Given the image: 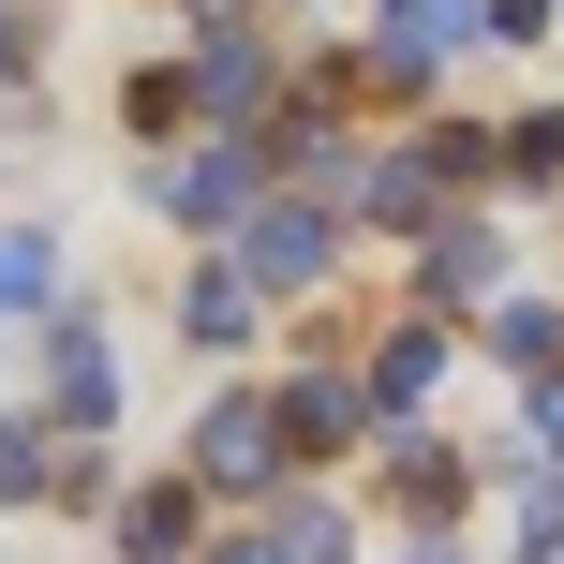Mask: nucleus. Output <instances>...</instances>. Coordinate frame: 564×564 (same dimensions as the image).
Returning a JSON list of instances; mask_svg holds the SVG:
<instances>
[{
  "instance_id": "obj_6",
  "label": "nucleus",
  "mask_w": 564,
  "mask_h": 564,
  "mask_svg": "<svg viewBox=\"0 0 564 564\" xmlns=\"http://www.w3.org/2000/svg\"><path fill=\"white\" fill-rule=\"evenodd\" d=\"M119 550H134V564H178V550H194V506H178V490H149V506L119 520Z\"/></svg>"
},
{
  "instance_id": "obj_11",
  "label": "nucleus",
  "mask_w": 564,
  "mask_h": 564,
  "mask_svg": "<svg viewBox=\"0 0 564 564\" xmlns=\"http://www.w3.org/2000/svg\"><path fill=\"white\" fill-rule=\"evenodd\" d=\"M431 371H446V341H431V327H401V341H387V371H371V387H387V401H416Z\"/></svg>"
},
{
  "instance_id": "obj_10",
  "label": "nucleus",
  "mask_w": 564,
  "mask_h": 564,
  "mask_svg": "<svg viewBox=\"0 0 564 564\" xmlns=\"http://www.w3.org/2000/svg\"><path fill=\"white\" fill-rule=\"evenodd\" d=\"M194 89H208V105H253L268 59H253V45H208V59H194Z\"/></svg>"
},
{
  "instance_id": "obj_13",
  "label": "nucleus",
  "mask_w": 564,
  "mask_h": 564,
  "mask_svg": "<svg viewBox=\"0 0 564 564\" xmlns=\"http://www.w3.org/2000/svg\"><path fill=\"white\" fill-rule=\"evenodd\" d=\"M490 341H506L520 371H564V312H506V327H490Z\"/></svg>"
},
{
  "instance_id": "obj_2",
  "label": "nucleus",
  "mask_w": 564,
  "mask_h": 564,
  "mask_svg": "<svg viewBox=\"0 0 564 564\" xmlns=\"http://www.w3.org/2000/svg\"><path fill=\"white\" fill-rule=\"evenodd\" d=\"M194 460H208V476H224V490H253L268 460H282V416H268V401H224V416H208V446H194Z\"/></svg>"
},
{
  "instance_id": "obj_15",
  "label": "nucleus",
  "mask_w": 564,
  "mask_h": 564,
  "mask_svg": "<svg viewBox=\"0 0 564 564\" xmlns=\"http://www.w3.org/2000/svg\"><path fill=\"white\" fill-rule=\"evenodd\" d=\"M535 431H550V446H564V371H550V401H535Z\"/></svg>"
},
{
  "instance_id": "obj_1",
  "label": "nucleus",
  "mask_w": 564,
  "mask_h": 564,
  "mask_svg": "<svg viewBox=\"0 0 564 564\" xmlns=\"http://www.w3.org/2000/svg\"><path fill=\"white\" fill-rule=\"evenodd\" d=\"M327 268V224L312 208H253V238H238V282H312Z\"/></svg>"
},
{
  "instance_id": "obj_8",
  "label": "nucleus",
  "mask_w": 564,
  "mask_h": 564,
  "mask_svg": "<svg viewBox=\"0 0 564 564\" xmlns=\"http://www.w3.org/2000/svg\"><path fill=\"white\" fill-rule=\"evenodd\" d=\"M327 550H341V520H312V506H297V535H238L224 564H327Z\"/></svg>"
},
{
  "instance_id": "obj_4",
  "label": "nucleus",
  "mask_w": 564,
  "mask_h": 564,
  "mask_svg": "<svg viewBox=\"0 0 564 564\" xmlns=\"http://www.w3.org/2000/svg\"><path fill=\"white\" fill-rule=\"evenodd\" d=\"M164 194L194 208V224H224V208H253V149H194V164H178Z\"/></svg>"
},
{
  "instance_id": "obj_7",
  "label": "nucleus",
  "mask_w": 564,
  "mask_h": 564,
  "mask_svg": "<svg viewBox=\"0 0 564 564\" xmlns=\"http://www.w3.org/2000/svg\"><path fill=\"white\" fill-rule=\"evenodd\" d=\"M45 282H59V253H45V238H30V224H0V312H30V297H45Z\"/></svg>"
},
{
  "instance_id": "obj_16",
  "label": "nucleus",
  "mask_w": 564,
  "mask_h": 564,
  "mask_svg": "<svg viewBox=\"0 0 564 564\" xmlns=\"http://www.w3.org/2000/svg\"><path fill=\"white\" fill-rule=\"evenodd\" d=\"M520 564H564V520H550V535H535V550H520Z\"/></svg>"
},
{
  "instance_id": "obj_14",
  "label": "nucleus",
  "mask_w": 564,
  "mask_h": 564,
  "mask_svg": "<svg viewBox=\"0 0 564 564\" xmlns=\"http://www.w3.org/2000/svg\"><path fill=\"white\" fill-rule=\"evenodd\" d=\"M15 75H30V30H15V15H0V89H15Z\"/></svg>"
},
{
  "instance_id": "obj_12",
  "label": "nucleus",
  "mask_w": 564,
  "mask_h": 564,
  "mask_svg": "<svg viewBox=\"0 0 564 564\" xmlns=\"http://www.w3.org/2000/svg\"><path fill=\"white\" fill-rule=\"evenodd\" d=\"M431 282H446V297H476V282H490V238L446 224V238H431Z\"/></svg>"
},
{
  "instance_id": "obj_5",
  "label": "nucleus",
  "mask_w": 564,
  "mask_h": 564,
  "mask_svg": "<svg viewBox=\"0 0 564 564\" xmlns=\"http://www.w3.org/2000/svg\"><path fill=\"white\" fill-rule=\"evenodd\" d=\"M282 431H297V446H341V431H357V387H327V371L282 387Z\"/></svg>"
},
{
  "instance_id": "obj_9",
  "label": "nucleus",
  "mask_w": 564,
  "mask_h": 564,
  "mask_svg": "<svg viewBox=\"0 0 564 564\" xmlns=\"http://www.w3.org/2000/svg\"><path fill=\"white\" fill-rule=\"evenodd\" d=\"M238 327H253V282L208 268V282H194V341H238Z\"/></svg>"
},
{
  "instance_id": "obj_3",
  "label": "nucleus",
  "mask_w": 564,
  "mask_h": 564,
  "mask_svg": "<svg viewBox=\"0 0 564 564\" xmlns=\"http://www.w3.org/2000/svg\"><path fill=\"white\" fill-rule=\"evenodd\" d=\"M119 416V371H105V341L89 327H59V431H105Z\"/></svg>"
}]
</instances>
